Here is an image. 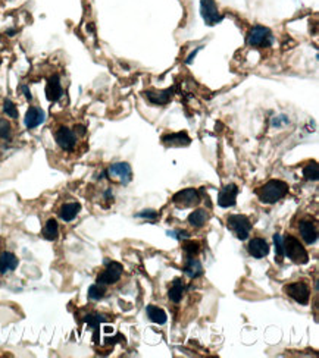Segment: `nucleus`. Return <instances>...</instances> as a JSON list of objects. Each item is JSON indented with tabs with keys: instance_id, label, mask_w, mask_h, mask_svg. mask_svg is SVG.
<instances>
[{
	"instance_id": "obj_34",
	"label": "nucleus",
	"mask_w": 319,
	"mask_h": 358,
	"mask_svg": "<svg viewBox=\"0 0 319 358\" xmlns=\"http://www.w3.org/2000/svg\"><path fill=\"white\" fill-rule=\"evenodd\" d=\"M21 90H22V93H24L25 98H27L28 101H31V100H33V95H31V91H30L28 85H21Z\"/></svg>"
},
{
	"instance_id": "obj_8",
	"label": "nucleus",
	"mask_w": 319,
	"mask_h": 358,
	"mask_svg": "<svg viewBox=\"0 0 319 358\" xmlns=\"http://www.w3.org/2000/svg\"><path fill=\"white\" fill-rule=\"evenodd\" d=\"M200 14H202L203 21L209 27H213V25L222 22V19H224V15L219 14V9H218L215 0H200Z\"/></svg>"
},
{
	"instance_id": "obj_26",
	"label": "nucleus",
	"mask_w": 319,
	"mask_h": 358,
	"mask_svg": "<svg viewBox=\"0 0 319 358\" xmlns=\"http://www.w3.org/2000/svg\"><path fill=\"white\" fill-rule=\"evenodd\" d=\"M303 176L307 181H318L319 178V166L316 162H310L303 168Z\"/></svg>"
},
{
	"instance_id": "obj_17",
	"label": "nucleus",
	"mask_w": 319,
	"mask_h": 358,
	"mask_svg": "<svg viewBox=\"0 0 319 358\" xmlns=\"http://www.w3.org/2000/svg\"><path fill=\"white\" fill-rule=\"evenodd\" d=\"M81 211V204L79 203H65L62 204L60 208L57 210V214L59 217L63 220V222H72L78 216V213Z\"/></svg>"
},
{
	"instance_id": "obj_30",
	"label": "nucleus",
	"mask_w": 319,
	"mask_h": 358,
	"mask_svg": "<svg viewBox=\"0 0 319 358\" xmlns=\"http://www.w3.org/2000/svg\"><path fill=\"white\" fill-rule=\"evenodd\" d=\"M3 112L8 114L9 117H12V119H18V109H17L15 103L12 100H9V98H5V101H3Z\"/></svg>"
},
{
	"instance_id": "obj_33",
	"label": "nucleus",
	"mask_w": 319,
	"mask_h": 358,
	"mask_svg": "<svg viewBox=\"0 0 319 358\" xmlns=\"http://www.w3.org/2000/svg\"><path fill=\"white\" fill-rule=\"evenodd\" d=\"M288 124H290V121L287 116H275L272 119V127H277V128H281L282 125H288Z\"/></svg>"
},
{
	"instance_id": "obj_13",
	"label": "nucleus",
	"mask_w": 319,
	"mask_h": 358,
	"mask_svg": "<svg viewBox=\"0 0 319 358\" xmlns=\"http://www.w3.org/2000/svg\"><path fill=\"white\" fill-rule=\"evenodd\" d=\"M62 95H63V88H62L60 76L57 74H53L47 79V84H46V97L49 101L56 103Z\"/></svg>"
},
{
	"instance_id": "obj_9",
	"label": "nucleus",
	"mask_w": 319,
	"mask_h": 358,
	"mask_svg": "<svg viewBox=\"0 0 319 358\" xmlns=\"http://www.w3.org/2000/svg\"><path fill=\"white\" fill-rule=\"evenodd\" d=\"M272 43V34L269 31V28L262 27V25H256L250 30L249 36H247V44L250 47H261V46H268Z\"/></svg>"
},
{
	"instance_id": "obj_1",
	"label": "nucleus",
	"mask_w": 319,
	"mask_h": 358,
	"mask_svg": "<svg viewBox=\"0 0 319 358\" xmlns=\"http://www.w3.org/2000/svg\"><path fill=\"white\" fill-rule=\"evenodd\" d=\"M288 184L281 179H271L265 185L256 189L258 198L265 204H275L288 194Z\"/></svg>"
},
{
	"instance_id": "obj_16",
	"label": "nucleus",
	"mask_w": 319,
	"mask_h": 358,
	"mask_svg": "<svg viewBox=\"0 0 319 358\" xmlns=\"http://www.w3.org/2000/svg\"><path fill=\"white\" fill-rule=\"evenodd\" d=\"M247 253L253 259H263L269 254V244L263 238H253L247 244Z\"/></svg>"
},
{
	"instance_id": "obj_14",
	"label": "nucleus",
	"mask_w": 319,
	"mask_h": 358,
	"mask_svg": "<svg viewBox=\"0 0 319 358\" xmlns=\"http://www.w3.org/2000/svg\"><path fill=\"white\" fill-rule=\"evenodd\" d=\"M162 143L167 147H187L191 143V138L188 137L186 131L172 132V134L162 135Z\"/></svg>"
},
{
	"instance_id": "obj_24",
	"label": "nucleus",
	"mask_w": 319,
	"mask_h": 358,
	"mask_svg": "<svg viewBox=\"0 0 319 358\" xmlns=\"http://www.w3.org/2000/svg\"><path fill=\"white\" fill-rule=\"evenodd\" d=\"M41 235H43V238L47 240V241H55V240H57V236H59V225H57V222L55 219H49V220L46 222V225H44L43 230H41Z\"/></svg>"
},
{
	"instance_id": "obj_6",
	"label": "nucleus",
	"mask_w": 319,
	"mask_h": 358,
	"mask_svg": "<svg viewBox=\"0 0 319 358\" xmlns=\"http://www.w3.org/2000/svg\"><path fill=\"white\" fill-rule=\"evenodd\" d=\"M284 294L300 305H307L310 300V288L304 282H293L284 286Z\"/></svg>"
},
{
	"instance_id": "obj_21",
	"label": "nucleus",
	"mask_w": 319,
	"mask_h": 358,
	"mask_svg": "<svg viewBox=\"0 0 319 358\" xmlns=\"http://www.w3.org/2000/svg\"><path fill=\"white\" fill-rule=\"evenodd\" d=\"M184 273L187 275L188 278H191V279H196V278L202 276L203 275L202 263L196 257H187L186 266H184Z\"/></svg>"
},
{
	"instance_id": "obj_25",
	"label": "nucleus",
	"mask_w": 319,
	"mask_h": 358,
	"mask_svg": "<svg viewBox=\"0 0 319 358\" xmlns=\"http://www.w3.org/2000/svg\"><path fill=\"white\" fill-rule=\"evenodd\" d=\"M105 295H106V286L105 285L96 282L89 288V298L93 300V301H99V300L105 298Z\"/></svg>"
},
{
	"instance_id": "obj_12",
	"label": "nucleus",
	"mask_w": 319,
	"mask_h": 358,
	"mask_svg": "<svg viewBox=\"0 0 319 358\" xmlns=\"http://www.w3.org/2000/svg\"><path fill=\"white\" fill-rule=\"evenodd\" d=\"M299 232L301 240L307 245L315 244L318 241V227L316 223L310 219H303L299 223Z\"/></svg>"
},
{
	"instance_id": "obj_7",
	"label": "nucleus",
	"mask_w": 319,
	"mask_h": 358,
	"mask_svg": "<svg viewBox=\"0 0 319 358\" xmlns=\"http://www.w3.org/2000/svg\"><path fill=\"white\" fill-rule=\"evenodd\" d=\"M122 272H124V267H122L121 263H118V262H106L105 270L102 273H99L96 282L100 283V285H105V286L113 285V283H116L121 279Z\"/></svg>"
},
{
	"instance_id": "obj_11",
	"label": "nucleus",
	"mask_w": 319,
	"mask_h": 358,
	"mask_svg": "<svg viewBox=\"0 0 319 358\" xmlns=\"http://www.w3.org/2000/svg\"><path fill=\"white\" fill-rule=\"evenodd\" d=\"M240 189L235 184H228L224 188H221L218 194V206L222 208L234 207L237 203V195Z\"/></svg>"
},
{
	"instance_id": "obj_28",
	"label": "nucleus",
	"mask_w": 319,
	"mask_h": 358,
	"mask_svg": "<svg viewBox=\"0 0 319 358\" xmlns=\"http://www.w3.org/2000/svg\"><path fill=\"white\" fill-rule=\"evenodd\" d=\"M106 320H108V317H106V316H100V314H89V316L84 317V321L89 323V326L93 327L94 330H96L94 338H97V329H99V324H100L102 321H106Z\"/></svg>"
},
{
	"instance_id": "obj_18",
	"label": "nucleus",
	"mask_w": 319,
	"mask_h": 358,
	"mask_svg": "<svg viewBox=\"0 0 319 358\" xmlns=\"http://www.w3.org/2000/svg\"><path fill=\"white\" fill-rule=\"evenodd\" d=\"M19 260L14 253L5 251L0 254V275H6L8 272H12L18 267Z\"/></svg>"
},
{
	"instance_id": "obj_29",
	"label": "nucleus",
	"mask_w": 319,
	"mask_h": 358,
	"mask_svg": "<svg viewBox=\"0 0 319 358\" xmlns=\"http://www.w3.org/2000/svg\"><path fill=\"white\" fill-rule=\"evenodd\" d=\"M183 251L187 254V257H196L200 251V244L197 241H186L183 244Z\"/></svg>"
},
{
	"instance_id": "obj_5",
	"label": "nucleus",
	"mask_w": 319,
	"mask_h": 358,
	"mask_svg": "<svg viewBox=\"0 0 319 358\" xmlns=\"http://www.w3.org/2000/svg\"><path fill=\"white\" fill-rule=\"evenodd\" d=\"M53 135H55L56 144L62 150L68 151V153L75 150L78 137H76L74 130H71L69 127L62 125V127H59L57 130H55V134H53Z\"/></svg>"
},
{
	"instance_id": "obj_23",
	"label": "nucleus",
	"mask_w": 319,
	"mask_h": 358,
	"mask_svg": "<svg viewBox=\"0 0 319 358\" xmlns=\"http://www.w3.org/2000/svg\"><path fill=\"white\" fill-rule=\"evenodd\" d=\"M183 295H184V283L181 279H175L172 282V286L169 288L168 291V298L172 302L178 304V302L183 300Z\"/></svg>"
},
{
	"instance_id": "obj_36",
	"label": "nucleus",
	"mask_w": 319,
	"mask_h": 358,
	"mask_svg": "<svg viewBox=\"0 0 319 358\" xmlns=\"http://www.w3.org/2000/svg\"><path fill=\"white\" fill-rule=\"evenodd\" d=\"M200 49H202V47H197V49H196V50H194V52H193V53H191V55H190V56L187 57V60H186V63H187V65H190V63L193 62V59L196 57V55H197V52H199Z\"/></svg>"
},
{
	"instance_id": "obj_19",
	"label": "nucleus",
	"mask_w": 319,
	"mask_h": 358,
	"mask_svg": "<svg viewBox=\"0 0 319 358\" xmlns=\"http://www.w3.org/2000/svg\"><path fill=\"white\" fill-rule=\"evenodd\" d=\"M172 94H174V88H167V90H162V91H146L144 93L147 100L150 101L151 104H156V106H162V104L169 103V100L172 98Z\"/></svg>"
},
{
	"instance_id": "obj_35",
	"label": "nucleus",
	"mask_w": 319,
	"mask_h": 358,
	"mask_svg": "<svg viewBox=\"0 0 319 358\" xmlns=\"http://www.w3.org/2000/svg\"><path fill=\"white\" fill-rule=\"evenodd\" d=\"M74 131H75V134H79V135H86V132H87L84 125H75Z\"/></svg>"
},
{
	"instance_id": "obj_3",
	"label": "nucleus",
	"mask_w": 319,
	"mask_h": 358,
	"mask_svg": "<svg viewBox=\"0 0 319 358\" xmlns=\"http://www.w3.org/2000/svg\"><path fill=\"white\" fill-rule=\"evenodd\" d=\"M226 227L238 238V240H247L252 232V222L244 214H231L226 217Z\"/></svg>"
},
{
	"instance_id": "obj_2",
	"label": "nucleus",
	"mask_w": 319,
	"mask_h": 358,
	"mask_svg": "<svg viewBox=\"0 0 319 358\" xmlns=\"http://www.w3.org/2000/svg\"><path fill=\"white\" fill-rule=\"evenodd\" d=\"M282 241H284V253H285V257H288L293 263L296 264L309 263V254H307L306 248L303 247V244H301L296 236L287 235L285 238H282Z\"/></svg>"
},
{
	"instance_id": "obj_32",
	"label": "nucleus",
	"mask_w": 319,
	"mask_h": 358,
	"mask_svg": "<svg viewBox=\"0 0 319 358\" xmlns=\"http://www.w3.org/2000/svg\"><path fill=\"white\" fill-rule=\"evenodd\" d=\"M135 216H137V217H141V219H147V220H153V222H154V220L159 217V213L154 211V210H143V211L137 213Z\"/></svg>"
},
{
	"instance_id": "obj_4",
	"label": "nucleus",
	"mask_w": 319,
	"mask_h": 358,
	"mask_svg": "<svg viewBox=\"0 0 319 358\" xmlns=\"http://www.w3.org/2000/svg\"><path fill=\"white\" fill-rule=\"evenodd\" d=\"M202 201V195L197 189L186 188L183 191H178L172 197V203L180 208H190L199 206Z\"/></svg>"
},
{
	"instance_id": "obj_27",
	"label": "nucleus",
	"mask_w": 319,
	"mask_h": 358,
	"mask_svg": "<svg viewBox=\"0 0 319 358\" xmlns=\"http://www.w3.org/2000/svg\"><path fill=\"white\" fill-rule=\"evenodd\" d=\"M274 244H275V260L278 263H281L285 257V253H284V241H282V236L280 233L274 235Z\"/></svg>"
},
{
	"instance_id": "obj_15",
	"label": "nucleus",
	"mask_w": 319,
	"mask_h": 358,
	"mask_svg": "<svg viewBox=\"0 0 319 358\" xmlns=\"http://www.w3.org/2000/svg\"><path fill=\"white\" fill-rule=\"evenodd\" d=\"M46 119V113L41 107H37V106H31L27 113H25V117H24V124L28 130H34L40 127Z\"/></svg>"
},
{
	"instance_id": "obj_20",
	"label": "nucleus",
	"mask_w": 319,
	"mask_h": 358,
	"mask_svg": "<svg viewBox=\"0 0 319 358\" xmlns=\"http://www.w3.org/2000/svg\"><path fill=\"white\" fill-rule=\"evenodd\" d=\"M187 220L188 223L193 227L200 229V227H203L207 223V220H209V213H207V210H205V208H196L194 211H191V213L188 214Z\"/></svg>"
},
{
	"instance_id": "obj_10",
	"label": "nucleus",
	"mask_w": 319,
	"mask_h": 358,
	"mask_svg": "<svg viewBox=\"0 0 319 358\" xmlns=\"http://www.w3.org/2000/svg\"><path fill=\"white\" fill-rule=\"evenodd\" d=\"M106 175L111 178L118 181L119 184H130L132 179V169L131 166L125 162H119V163H113L109 166V169L106 170Z\"/></svg>"
},
{
	"instance_id": "obj_22",
	"label": "nucleus",
	"mask_w": 319,
	"mask_h": 358,
	"mask_svg": "<svg viewBox=\"0 0 319 358\" xmlns=\"http://www.w3.org/2000/svg\"><path fill=\"white\" fill-rule=\"evenodd\" d=\"M146 313H147V317L150 319V321L156 323V324H165L168 320L167 313L162 308L156 307V305H147Z\"/></svg>"
},
{
	"instance_id": "obj_31",
	"label": "nucleus",
	"mask_w": 319,
	"mask_h": 358,
	"mask_svg": "<svg viewBox=\"0 0 319 358\" xmlns=\"http://www.w3.org/2000/svg\"><path fill=\"white\" fill-rule=\"evenodd\" d=\"M12 135V125L9 121L0 116V140H9Z\"/></svg>"
}]
</instances>
